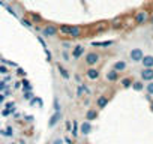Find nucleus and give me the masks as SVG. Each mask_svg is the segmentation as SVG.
<instances>
[{
	"label": "nucleus",
	"instance_id": "obj_28",
	"mask_svg": "<svg viewBox=\"0 0 153 144\" xmlns=\"http://www.w3.org/2000/svg\"><path fill=\"white\" fill-rule=\"evenodd\" d=\"M6 89H8L6 83H5V81H0V92H5Z\"/></svg>",
	"mask_w": 153,
	"mask_h": 144
},
{
	"label": "nucleus",
	"instance_id": "obj_4",
	"mask_svg": "<svg viewBox=\"0 0 153 144\" xmlns=\"http://www.w3.org/2000/svg\"><path fill=\"white\" fill-rule=\"evenodd\" d=\"M129 57H131V60H132V62L138 63V62H141V60H143L144 53H143V50H141V48H132V50H131V53H129Z\"/></svg>",
	"mask_w": 153,
	"mask_h": 144
},
{
	"label": "nucleus",
	"instance_id": "obj_34",
	"mask_svg": "<svg viewBox=\"0 0 153 144\" xmlns=\"http://www.w3.org/2000/svg\"><path fill=\"white\" fill-rule=\"evenodd\" d=\"M38 39H39V42H41V44H42V47H44V48H47V47H45V42H44V39H42V38H41V36H39V38H38Z\"/></svg>",
	"mask_w": 153,
	"mask_h": 144
},
{
	"label": "nucleus",
	"instance_id": "obj_3",
	"mask_svg": "<svg viewBox=\"0 0 153 144\" xmlns=\"http://www.w3.org/2000/svg\"><path fill=\"white\" fill-rule=\"evenodd\" d=\"M99 59H101V56H99L98 53H95V51H90V53H87V54H86V57H84V62H86L89 66H95V65L99 62Z\"/></svg>",
	"mask_w": 153,
	"mask_h": 144
},
{
	"label": "nucleus",
	"instance_id": "obj_8",
	"mask_svg": "<svg viewBox=\"0 0 153 144\" xmlns=\"http://www.w3.org/2000/svg\"><path fill=\"white\" fill-rule=\"evenodd\" d=\"M84 54V47L83 45H76V47H74L72 48V59H80L81 56Z\"/></svg>",
	"mask_w": 153,
	"mask_h": 144
},
{
	"label": "nucleus",
	"instance_id": "obj_31",
	"mask_svg": "<svg viewBox=\"0 0 153 144\" xmlns=\"http://www.w3.org/2000/svg\"><path fill=\"white\" fill-rule=\"evenodd\" d=\"M0 74H8V69L5 66H0Z\"/></svg>",
	"mask_w": 153,
	"mask_h": 144
},
{
	"label": "nucleus",
	"instance_id": "obj_24",
	"mask_svg": "<svg viewBox=\"0 0 153 144\" xmlns=\"http://www.w3.org/2000/svg\"><path fill=\"white\" fill-rule=\"evenodd\" d=\"M146 90L150 96H153V81H150L149 84H146Z\"/></svg>",
	"mask_w": 153,
	"mask_h": 144
},
{
	"label": "nucleus",
	"instance_id": "obj_6",
	"mask_svg": "<svg viewBox=\"0 0 153 144\" xmlns=\"http://www.w3.org/2000/svg\"><path fill=\"white\" fill-rule=\"evenodd\" d=\"M60 120H62V111H54V114L48 120V128H54Z\"/></svg>",
	"mask_w": 153,
	"mask_h": 144
},
{
	"label": "nucleus",
	"instance_id": "obj_25",
	"mask_svg": "<svg viewBox=\"0 0 153 144\" xmlns=\"http://www.w3.org/2000/svg\"><path fill=\"white\" fill-rule=\"evenodd\" d=\"M78 132H80V128H78V123H76V122H74V129H72V137H76V135H78Z\"/></svg>",
	"mask_w": 153,
	"mask_h": 144
},
{
	"label": "nucleus",
	"instance_id": "obj_33",
	"mask_svg": "<svg viewBox=\"0 0 153 144\" xmlns=\"http://www.w3.org/2000/svg\"><path fill=\"white\" fill-rule=\"evenodd\" d=\"M62 143H63V140H62V138H57V140H56L53 144H62Z\"/></svg>",
	"mask_w": 153,
	"mask_h": 144
},
{
	"label": "nucleus",
	"instance_id": "obj_43",
	"mask_svg": "<svg viewBox=\"0 0 153 144\" xmlns=\"http://www.w3.org/2000/svg\"><path fill=\"white\" fill-rule=\"evenodd\" d=\"M87 144H90V143H87Z\"/></svg>",
	"mask_w": 153,
	"mask_h": 144
},
{
	"label": "nucleus",
	"instance_id": "obj_12",
	"mask_svg": "<svg viewBox=\"0 0 153 144\" xmlns=\"http://www.w3.org/2000/svg\"><path fill=\"white\" fill-rule=\"evenodd\" d=\"M107 80L108 81H111V83H114V81H117L119 80V72L117 71H114V69H111L110 72H107Z\"/></svg>",
	"mask_w": 153,
	"mask_h": 144
},
{
	"label": "nucleus",
	"instance_id": "obj_19",
	"mask_svg": "<svg viewBox=\"0 0 153 144\" xmlns=\"http://www.w3.org/2000/svg\"><path fill=\"white\" fill-rule=\"evenodd\" d=\"M132 89H134L135 92H141V90L144 89L143 81H134V83H132Z\"/></svg>",
	"mask_w": 153,
	"mask_h": 144
},
{
	"label": "nucleus",
	"instance_id": "obj_1",
	"mask_svg": "<svg viewBox=\"0 0 153 144\" xmlns=\"http://www.w3.org/2000/svg\"><path fill=\"white\" fill-rule=\"evenodd\" d=\"M147 20H149V12L144 11V9L135 12V15H134V21H135L137 26H143L144 23H147Z\"/></svg>",
	"mask_w": 153,
	"mask_h": 144
},
{
	"label": "nucleus",
	"instance_id": "obj_13",
	"mask_svg": "<svg viewBox=\"0 0 153 144\" xmlns=\"http://www.w3.org/2000/svg\"><path fill=\"white\" fill-rule=\"evenodd\" d=\"M107 104H108V96H105V95H102V96H99V98L96 99V105H98V108H105Z\"/></svg>",
	"mask_w": 153,
	"mask_h": 144
},
{
	"label": "nucleus",
	"instance_id": "obj_37",
	"mask_svg": "<svg viewBox=\"0 0 153 144\" xmlns=\"http://www.w3.org/2000/svg\"><path fill=\"white\" fill-rule=\"evenodd\" d=\"M63 141H66V143H68V144H72V140H71V138H65V140H63Z\"/></svg>",
	"mask_w": 153,
	"mask_h": 144
},
{
	"label": "nucleus",
	"instance_id": "obj_9",
	"mask_svg": "<svg viewBox=\"0 0 153 144\" xmlns=\"http://www.w3.org/2000/svg\"><path fill=\"white\" fill-rule=\"evenodd\" d=\"M86 75H87V78H90V80H98V78H99V71H98L96 68H89L87 72H86Z\"/></svg>",
	"mask_w": 153,
	"mask_h": 144
},
{
	"label": "nucleus",
	"instance_id": "obj_36",
	"mask_svg": "<svg viewBox=\"0 0 153 144\" xmlns=\"http://www.w3.org/2000/svg\"><path fill=\"white\" fill-rule=\"evenodd\" d=\"M63 47H65V48H69L71 44H69V42H63Z\"/></svg>",
	"mask_w": 153,
	"mask_h": 144
},
{
	"label": "nucleus",
	"instance_id": "obj_42",
	"mask_svg": "<svg viewBox=\"0 0 153 144\" xmlns=\"http://www.w3.org/2000/svg\"><path fill=\"white\" fill-rule=\"evenodd\" d=\"M152 101H153V98H152Z\"/></svg>",
	"mask_w": 153,
	"mask_h": 144
},
{
	"label": "nucleus",
	"instance_id": "obj_18",
	"mask_svg": "<svg viewBox=\"0 0 153 144\" xmlns=\"http://www.w3.org/2000/svg\"><path fill=\"white\" fill-rule=\"evenodd\" d=\"M93 47H111L113 41H99V42H92Z\"/></svg>",
	"mask_w": 153,
	"mask_h": 144
},
{
	"label": "nucleus",
	"instance_id": "obj_16",
	"mask_svg": "<svg viewBox=\"0 0 153 144\" xmlns=\"http://www.w3.org/2000/svg\"><path fill=\"white\" fill-rule=\"evenodd\" d=\"M57 69H59L60 75H62V77H63L65 80H69V78H71V74H69V71H68V69H65V68H63V66H62L60 63L57 65Z\"/></svg>",
	"mask_w": 153,
	"mask_h": 144
},
{
	"label": "nucleus",
	"instance_id": "obj_2",
	"mask_svg": "<svg viewBox=\"0 0 153 144\" xmlns=\"http://www.w3.org/2000/svg\"><path fill=\"white\" fill-rule=\"evenodd\" d=\"M59 33V27H56L54 24H47L42 29V36L44 38H54Z\"/></svg>",
	"mask_w": 153,
	"mask_h": 144
},
{
	"label": "nucleus",
	"instance_id": "obj_17",
	"mask_svg": "<svg viewBox=\"0 0 153 144\" xmlns=\"http://www.w3.org/2000/svg\"><path fill=\"white\" fill-rule=\"evenodd\" d=\"M71 27H72V24H62L60 27H59V32L62 33V35H69V32H71Z\"/></svg>",
	"mask_w": 153,
	"mask_h": 144
},
{
	"label": "nucleus",
	"instance_id": "obj_38",
	"mask_svg": "<svg viewBox=\"0 0 153 144\" xmlns=\"http://www.w3.org/2000/svg\"><path fill=\"white\" fill-rule=\"evenodd\" d=\"M3 101H5V96H3V95H0V102H3Z\"/></svg>",
	"mask_w": 153,
	"mask_h": 144
},
{
	"label": "nucleus",
	"instance_id": "obj_29",
	"mask_svg": "<svg viewBox=\"0 0 153 144\" xmlns=\"http://www.w3.org/2000/svg\"><path fill=\"white\" fill-rule=\"evenodd\" d=\"M24 99H32V92H24Z\"/></svg>",
	"mask_w": 153,
	"mask_h": 144
},
{
	"label": "nucleus",
	"instance_id": "obj_35",
	"mask_svg": "<svg viewBox=\"0 0 153 144\" xmlns=\"http://www.w3.org/2000/svg\"><path fill=\"white\" fill-rule=\"evenodd\" d=\"M18 74H20V75H26V72H24L23 69H18Z\"/></svg>",
	"mask_w": 153,
	"mask_h": 144
},
{
	"label": "nucleus",
	"instance_id": "obj_20",
	"mask_svg": "<svg viewBox=\"0 0 153 144\" xmlns=\"http://www.w3.org/2000/svg\"><path fill=\"white\" fill-rule=\"evenodd\" d=\"M132 78H129V77H126V78H123L122 80V86L125 87V89H129V87H132Z\"/></svg>",
	"mask_w": 153,
	"mask_h": 144
},
{
	"label": "nucleus",
	"instance_id": "obj_32",
	"mask_svg": "<svg viewBox=\"0 0 153 144\" xmlns=\"http://www.w3.org/2000/svg\"><path fill=\"white\" fill-rule=\"evenodd\" d=\"M6 9H8V12H9V14H12V15H14V17H17V14H15V12H14V9H12V8H9V6H8V8H6Z\"/></svg>",
	"mask_w": 153,
	"mask_h": 144
},
{
	"label": "nucleus",
	"instance_id": "obj_15",
	"mask_svg": "<svg viewBox=\"0 0 153 144\" xmlns=\"http://www.w3.org/2000/svg\"><path fill=\"white\" fill-rule=\"evenodd\" d=\"M141 63L144 68H153V56H144Z\"/></svg>",
	"mask_w": 153,
	"mask_h": 144
},
{
	"label": "nucleus",
	"instance_id": "obj_23",
	"mask_svg": "<svg viewBox=\"0 0 153 144\" xmlns=\"http://www.w3.org/2000/svg\"><path fill=\"white\" fill-rule=\"evenodd\" d=\"M53 107H54V111H60L62 108H60V102H59V98L56 96L54 98V101H53Z\"/></svg>",
	"mask_w": 153,
	"mask_h": 144
},
{
	"label": "nucleus",
	"instance_id": "obj_26",
	"mask_svg": "<svg viewBox=\"0 0 153 144\" xmlns=\"http://www.w3.org/2000/svg\"><path fill=\"white\" fill-rule=\"evenodd\" d=\"M84 92H86V90H84V86L81 84V86L78 87V90H76V95H78V96H83V95H84Z\"/></svg>",
	"mask_w": 153,
	"mask_h": 144
},
{
	"label": "nucleus",
	"instance_id": "obj_27",
	"mask_svg": "<svg viewBox=\"0 0 153 144\" xmlns=\"http://www.w3.org/2000/svg\"><path fill=\"white\" fill-rule=\"evenodd\" d=\"M30 17H32V20H33L35 23H39V21H41V15H38V14H32Z\"/></svg>",
	"mask_w": 153,
	"mask_h": 144
},
{
	"label": "nucleus",
	"instance_id": "obj_14",
	"mask_svg": "<svg viewBox=\"0 0 153 144\" xmlns=\"http://www.w3.org/2000/svg\"><path fill=\"white\" fill-rule=\"evenodd\" d=\"M68 36H71V38H80V36H81V29H80L78 26H72Z\"/></svg>",
	"mask_w": 153,
	"mask_h": 144
},
{
	"label": "nucleus",
	"instance_id": "obj_10",
	"mask_svg": "<svg viewBox=\"0 0 153 144\" xmlns=\"http://www.w3.org/2000/svg\"><path fill=\"white\" fill-rule=\"evenodd\" d=\"M96 119H98V111H96L95 108H89L87 113H86V120H87V122H93V120H96Z\"/></svg>",
	"mask_w": 153,
	"mask_h": 144
},
{
	"label": "nucleus",
	"instance_id": "obj_21",
	"mask_svg": "<svg viewBox=\"0 0 153 144\" xmlns=\"http://www.w3.org/2000/svg\"><path fill=\"white\" fill-rule=\"evenodd\" d=\"M21 24L24 27H27V29H33V23L30 20H27V18H21Z\"/></svg>",
	"mask_w": 153,
	"mask_h": 144
},
{
	"label": "nucleus",
	"instance_id": "obj_41",
	"mask_svg": "<svg viewBox=\"0 0 153 144\" xmlns=\"http://www.w3.org/2000/svg\"><path fill=\"white\" fill-rule=\"evenodd\" d=\"M12 144H15V143H12Z\"/></svg>",
	"mask_w": 153,
	"mask_h": 144
},
{
	"label": "nucleus",
	"instance_id": "obj_22",
	"mask_svg": "<svg viewBox=\"0 0 153 144\" xmlns=\"http://www.w3.org/2000/svg\"><path fill=\"white\" fill-rule=\"evenodd\" d=\"M21 84H23V90H24V92H30V90H32V86H30V83H29L27 80H24Z\"/></svg>",
	"mask_w": 153,
	"mask_h": 144
},
{
	"label": "nucleus",
	"instance_id": "obj_11",
	"mask_svg": "<svg viewBox=\"0 0 153 144\" xmlns=\"http://www.w3.org/2000/svg\"><path fill=\"white\" fill-rule=\"evenodd\" d=\"M126 66H128V65H126L125 60H117V62L113 65V69L117 71V72H123V71L126 69Z\"/></svg>",
	"mask_w": 153,
	"mask_h": 144
},
{
	"label": "nucleus",
	"instance_id": "obj_39",
	"mask_svg": "<svg viewBox=\"0 0 153 144\" xmlns=\"http://www.w3.org/2000/svg\"><path fill=\"white\" fill-rule=\"evenodd\" d=\"M150 110H152V113H153V101L150 102Z\"/></svg>",
	"mask_w": 153,
	"mask_h": 144
},
{
	"label": "nucleus",
	"instance_id": "obj_30",
	"mask_svg": "<svg viewBox=\"0 0 153 144\" xmlns=\"http://www.w3.org/2000/svg\"><path fill=\"white\" fill-rule=\"evenodd\" d=\"M62 57H63L66 62H69V54H68L66 51H63V53H62Z\"/></svg>",
	"mask_w": 153,
	"mask_h": 144
},
{
	"label": "nucleus",
	"instance_id": "obj_7",
	"mask_svg": "<svg viewBox=\"0 0 153 144\" xmlns=\"http://www.w3.org/2000/svg\"><path fill=\"white\" fill-rule=\"evenodd\" d=\"M92 129H93V128H92V123L87 122V120L80 125V132H81L83 135H89V134L92 132Z\"/></svg>",
	"mask_w": 153,
	"mask_h": 144
},
{
	"label": "nucleus",
	"instance_id": "obj_40",
	"mask_svg": "<svg viewBox=\"0 0 153 144\" xmlns=\"http://www.w3.org/2000/svg\"><path fill=\"white\" fill-rule=\"evenodd\" d=\"M0 5H3V0H0Z\"/></svg>",
	"mask_w": 153,
	"mask_h": 144
},
{
	"label": "nucleus",
	"instance_id": "obj_5",
	"mask_svg": "<svg viewBox=\"0 0 153 144\" xmlns=\"http://www.w3.org/2000/svg\"><path fill=\"white\" fill-rule=\"evenodd\" d=\"M141 80L147 83L153 81V68H144L141 71Z\"/></svg>",
	"mask_w": 153,
	"mask_h": 144
}]
</instances>
